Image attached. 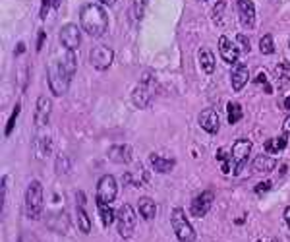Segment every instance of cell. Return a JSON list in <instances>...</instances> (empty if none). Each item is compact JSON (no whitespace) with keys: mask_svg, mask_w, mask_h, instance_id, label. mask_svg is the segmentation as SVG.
I'll return each instance as SVG.
<instances>
[{"mask_svg":"<svg viewBox=\"0 0 290 242\" xmlns=\"http://www.w3.org/2000/svg\"><path fill=\"white\" fill-rule=\"evenodd\" d=\"M79 22L81 29L91 37H101L105 35L108 27V16L103 6L99 4H86L79 12Z\"/></svg>","mask_w":290,"mask_h":242,"instance_id":"1","label":"cell"},{"mask_svg":"<svg viewBox=\"0 0 290 242\" xmlns=\"http://www.w3.org/2000/svg\"><path fill=\"white\" fill-rule=\"evenodd\" d=\"M157 89H159L157 77L151 76V74H145L140 79V84L132 91V103L138 109H147L153 103V99H155V95H157Z\"/></svg>","mask_w":290,"mask_h":242,"instance_id":"2","label":"cell"},{"mask_svg":"<svg viewBox=\"0 0 290 242\" xmlns=\"http://www.w3.org/2000/svg\"><path fill=\"white\" fill-rule=\"evenodd\" d=\"M25 215L31 221L41 219L43 215V186L39 180H33L25 192Z\"/></svg>","mask_w":290,"mask_h":242,"instance_id":"3","label":"cell"},{"mask_svg":"<svg viewBox=\"0 0 290 242\" xmlns=\"http://www.w3.org/2000/svg\"><path fill=\"white\" fill-rule=\"evenodd\" d=\"M171 225L174 234H176V238L180 242H195V231H193V227L190 225V221L186 219L182 208L172 209Z\"/></svg>","mask_w":290,"mask_h":242,"instance_id":"4","label":"cell"},{"mask_svg":"<svg viewBox=\"0 0 290 242\" xmlns=\"http://www.w3.org/2000/svg\"><path fill=\"white\" fill-rule=\"evenodd\" d=\"M47 82H49V88L53 91V95L60 97L68 91L72 77L58 66V62H54V64H49V68H47Z\"/></svg>","mask_w":290,"mask_h":242,"instance_id":"5","label":"cell"},{"mask_svg":"<svg viewBox=\"0 0 290 242\" xmlns=\"http://www.w3.org/2000/svg\"><path fill=\"white\" fill-rule=\"evenodd\" d=\"M89 60H91V66L99 70V72H105L112 66L114 62V51L107 47V45H95L89 53Z\"/></svg>","mask_w":290,"mask_h":242,"instance_id":"6","label":"cell"},{"mask_svg":"<svg viewBox=\"0 0 290 242\" xmlns=\"http://www.w3.org/2000/svg\"><path fill=\"white\" fill-rule=\"evenodd\" d=\"M250 153H252V142L250 140H236L234 145H232V159H230V165H232V171L234 175H240V171L244 169V165L250 159Z\"/></svg>","mask_w":290,"mask_h":242,"instance_id":"7","label":"cell"},{"mask_svg":"<svg viewBox=\"0 0 290 242\" xmlns=\"http://www.w3.org/2000/svg\"><path fill=\"white\" fill-rule=\"evenodd\" d=\"M116 194H118V184H116L114 176L112 175L101 176V180L97 184V201L112 206V201L116 199Z\"/></svg>","mask_w":290,"mask_h":242,"instance_id":"8","label":"cell"},{"mask_svg":"<svg viewBox=\"0 0 290 242\" xmlns=\"http://www.w3.org/2000/svg\"><path fill=\"white\" fill-rule=\"evenodd\" d=\"M136 211L130 204H124L116 213V223H118V232L122 236H132L134 229H136Z\"/></svg>","mask_w":290,"mask_h":242,"instance_id":"9","label":"cell"},{"mask_svg":"<svg viewBox=\"0 0 290 242\" xmlns=\"http://www.w3.org/2000/svg\"><path fill=\"white\" fill-rule=\"evenodd\" d=\"M213 199H215V194L211 192V190H205L201 192L199 196H195L192 199V204H190V213H192L193 217H203L209 213V209L213 206Z\"/></svg>","mask_w":290,"mask_h":242,"instance_id":"10","label":"cell"},{"mask_svg":"<svg viewBox=\"0 0 290 242\" xmlns=\"http://www.w3.org/2000/svg\"><path fill=\"white\" fill-rule=\"evenodd\" d=\"M60 43L68 51H75L79 43H81V31L75 23H66L64 27L60 29Z\"/></svg>","mask_w":290,"mask_h":242,"instance_id":"11","label":"cell"},{"mask_svg":"<svg viewBox=\"0 0 290 242\" xmlns=\"http://www.w3.org/2000/svg\"><path fill=\"white\" fill-rule=\"evenodd\" d=\"M51 110H53V103H51V99H49V97H45V95H41V97L37 99L35 114H33V118H35V126H37V128L47 126V122L51 120Z\"/></svg>","mask_w":290,"mask_h":242,"instance_id":"12","label":"cell"},{"mask_svg":"<svg viewBox=\"0 0 290 242\" xmlns=\"http://www.w3.org/2000/svg\"><path fill=\"white\" fill-rule=\"evenodd\" d=\"M238 16H240V23L246 27V29H252L254 23H256V6L252 0H238Z\"/></svg>","mask_w":290,"mask_h":242,"instance_id":"13","label":"cell"},{"mask_svg":"<svg viewBox=\"0 0 290 242\" xmlns=\"http://www.w3.org/2000/svg\"><path fill=\"white\" fill-rule=\"evenodd\" d=\"M219 51H221V58L228 62V64H236L238 56H240V49L234 45L228 37H219Z\"/></svg>","mask_w":290,"mask_h":242,"instance_id":"14","label":"cell"},{"mask_svg":"<svg viewBox=\"0 0 290 242\" xmlns=\"http://www.w3.org/2000/svg\"><path fill=\"white\" fill-rule=\"evenodd\" d=\"M197 122H199V126H201L207 134H217V132H219V124H221V120H219V114H217L213 109L201 110V112H199V118H197Z\"/></svg>","mask_w":290,"mask_h":242,"instance_id":"15","label":"cell"},{"mask_svg":"<svg viewBox=\"0 0 290 242\" xmlns=\"http://www.w3.org/2000/svg\"><path fill=\"white\" fill-rule=\"evenodd\" d=\"M108 159L112 163H118V165H128L132 161V145H126V143L112 145L108 149Z\"/></svg>","mask_w":290,"mask_h":242,"instance_id":"16","label":"cell"},{"mask_svg":"<svg viewBox=\"0 0 290 242\" xmlns=\"http://www.w3.org/2000/svg\"><path fill=\"white\" fill-rule=\"evenodd\" d=\"M250 79V72H247L246 64H236L230 72V84H232V89L234 91H242L244 86L247 84Z\"/></svg>","mask_w":290,"mask_h":242,"instance_id":"17","label":"cell"},{"mask_svg":"<svg viewBox=\"0 0 290 242\" xmlns=\"http://www.w3.org/2000/svg\"><path fill=\"white\" fill-rule=\"evenodd\" d=\"M58 66L64 70L66 74L70 77H74L75 74V68H77V62H75V55H74V51H68V49H64V53L58 56Z\"/></svg>","mask_w":290,"mask_h":242,"instance_id":"18","label":"cell"},{"mask_svg":"<svg viewBox=\"0 0 290 242\" xmlns=\"http://www.w3.org/2000/svg\"><path fill=\"white\" fill-rule=\"evenodd\" d=\"M252 167H254V173H261V175H263V173H271V171L277 167V161H275L271 155L261 153L254 159Z\"/></svg>","mask_w":290,"mask_h":242,"instance_id":"19","label":"cell"},{"mask_svg":"<svg viewBox=\"0 0 290 242\" xmlns=\"http://www.w3.org/2000/svg\"><path fill=\"white\" fill-rule=\"evenodd\" d=\"M149 163L157 173H171L172 169H174V165H176L174 159H167V157H162L159 153H151Z\"/></svg>","mask_w":290,"mask_h":242,"instance_id":"20","label":"cell"},{"mask_svg":"<svg viewBox=\"0 0 290 242\" xmlns=\"http://www.w3.org/2000/svg\"><path fill=\"white\" fill-rule=\"evenodd\" d=\"M197 60H199V66H201V70H203L205 74H213L215 72V56H213V53L207 47L199 49Z\"/></svg>","mask_w":290,"mask_h":242,"instance_id":"21","label":"cell"},{"mask_svg":"<svg viewBox=\"0 0 290 242\" xmlns=\"http://www.w3.org/2000/svg\"><path fill=\"white\" fill-rule=\"evenodd\" d=\"M275 82H277V86H279L280 89L288 88V84H290V64L286 62V60L279 62V64H277V68H275Z\"/></svg>","mask_w":290,"mask_h":242,"instance_id":"22","label":"cell"},{"mask_svg":"<svg viewBox=\"0 0 290 242\" xmlns=\"http://www.w3.org/2000/svg\"><path fill=\"white\" fill-rule=\"evenodd\" d=\"M138 211H140V215L143 219L151 221L155 217V213H157V206H155V201H153L149 196H143V198H140V201H138Z\"/></svg>","mask_w":290,"mask_h":242,"instance_id":"23","label":"cell"},{"mask_svg":"<svg viewBox=\"0 0 290 242\" xmlns=\"http://www.w3.org/2000/svg\"><path fill=\"white\" fill-rule=\"evenodd\" d=\"M288 143V134H282V136H277V138H271L267 142L263 143L265 151L267 153H280Z\"/></svg>","mask_w":290,"mask_h":242,"instance_id":"24","label":"cell"},{"mask_svg":"<svg viewBox=\"0 0 290 242\" xmlns=\"http://www.w3.org/2000/svg\"><path fill=\"white\" fill-rule=\"evenodd\" d=\"M124 182L126 184H132V186H143V184H147L149 182V175L140 169V171H136V173H124Z\"/></svg>","mask_w":290,"mask_h":242,"instance_id":"25","label":"cell"},{"mask_svg":"<svg viewBox=\"0 0 290 242\" xmlns=\"http://www.w3.org/2000/svg\"><path fill=\"white\" fill-rule=\"evenodd\" d=\"M49 227L56 232H68V227H70V221H68V215L64 213H54L53 217L49 219Z\"/></svg>","mask_w":290,"mask_h":242,"instance_id":"26","label":"cell"},{"mask_svg":"<svg viewBox=\"0 0 290 242\" xmlns=\"http://www.w3.org/2000/svg\"><path fill=\"white\" fill-rule=\"evenodd\" d=\"M97 209H99V213H101V221H103V227H110L112 223H114V209L112 206H108V204H99L97 201Z\"/></svg>","mask_w":290,"mask_h":242,"instance_id":"27","label":"cell"},{"mask_svg":"<svg viewBox=\"0 0 290 242\" xmlns=\"http://www.w3.org/2000/svg\"><path fill=\"white\" fill-rule=\"evenodd\" d=\"M226 112H228V122H230V124H236V122H240L242 116H244V110H242V107H240L238 103H228V105H226Z\"/></svg>","mask_w":290,"mask_h":242,"instance_id":"28","label":"cell"},{"mask_svg":"<svg viewBox=\"0 0 290 242\" xmlns=\"http://www.w3.org/2000/svg\"><path fill=\"white\" fill-rule=\"evenodd\" d=\"M77 227H79V231L84 232V234H89L91 232V221H89V215L86 213V209L77 208Z\"/></svg>","mask_w":290,"mask_h":242,"instance_id":"29","label":"cell"},{"mask_svg":"<svg viewBox=\"0 0 290 242\" xmlns=\"http://www.w3.org/2000/svg\"><path fill=\"white\" fill-rule=\"evenodd\" d=\"M225 10H226V2L225 0H219L215 6H213V10H211V20L215 25H221L223 23V16H225Z\"/></svg>","mask_w":290,"mask_h":242,"instance_id":"30","label":"cell"},{"mask_svg":"<svg viewBox=\"0 0 290 242\" xmlns=\"http://www.w3.org/2000/svg\"><path fill=\"white\" fill-rule=\"evenodd\" d=\"M259 51L261 55H273L275 53V41H273V35H263L259 39Z\"/></svg>","mask_w":290,"mask_h":242,"instance_id":"31","label":"cell"},{"mask_svg":"<svg viewBox=\"0 0 290 242\" xmlns=\"http://www.w3.org/2000/svg\"><path fill=\"white\" fill-rule=\"evenodd\" d=\"M20 112H22V103H18L16 107H14V110H12L10 118H8V122H6V128H4V136L8 138L12 134V130H14V126H16V122H18V116H20Z\"/></svg>","mask_w":290,"mask_h":242,"instance_id":"32","label":"cell"},{"mask_svg":"<svg viewBox=\"0 0 290 242\" xmlns=\"http://www.w3.org/2000/svg\"><path fill=\"white\" fill-rule=\"evenodd\" d=\"M39 142H41V153L43 155L51 153V149H53V140H51L49 136H41Z\"/></svg>","mask_w":290,"mask_h":242,"instance_id":"33","label":"cell"},{"mask_svg":"<svg viewBox=\"0 0 290 242\" xmlns=\"http://www.w3.org/2000/svg\"><path fill=\"white\" fill-rule=\"evenodd\" d=\"M147 2H149V0H134V14H136V18H141V16H143Z\"/></svg>","mask_w":290,"mask_h":242,"instance_id":"34","label":"cell"},{"mask_svg":"<svg viewBox=\"0 0 290 242\" xmlns=\"http://www.w3.org/2000/svg\"><path fill=\"white\" fill-rule=\"evenodd\" d=\"M256 84H261L265 93H273V88H271V84L267 82V76H265L263 72H261V74H258V77H256Z\"/></svg>","mask_w":290,"mask_h":242,"instance_id":"35","label":"cell"},{"mask_svg":"<svg viewBox=\"0 0 290 242\" xmlns=\"http://www.w3.org/2000/svg\"><path fill=\"white\" fill-rule=\"evenodd\" d=\"M271 186H273V184H271V182H259V184H256V186H254V192H256V194H258V196H263V194H265V192H269V190H271Z\"/></svg>","mask_w":290,"mask_h":242,"instance_id":"36","label":"cell"},{"mask_svg":"<svg viewBox=\"0 0 290 242\" xmlns=\"http://www.w3.org/2000/svg\"><path fill=\"white\" fill-rule=\"evenodd\" d=\"M236 43H240V49H242V53H247V51H250V41H247L246 35H238Z\"/></svg>","mask_w":290,"mask_h":242,"instance_id":"37","label":"cell"},{"mask_svg":"<svg viewBox=\"0 0 290 242\" xmlns=\"http://www.w3.org/2000/svg\"><path fill=\"white\" fill-rule=\"evenodd\" d=\"M22 53H25V45H23V43H18L16 51H14V55H22Z\"/></svg>","mask_w":290,"mask_h":242,"instance_id":"38","label":"cell"},{"mask_svg":"<svg viewBox=\"0 0 290 242\" xmlns=\"http://www.w3.org/2000/svg\"><path fill=\"white\" fill-rule=\"evenodd\" d=\"M284 221H286V225H288V229H290V206L284 208Z\"/></svg>","mask_w":290,"mask_h":242,"instance_id":"39","label":"cell"},{"mask_svg":"<svg viewBox=\"0 0 290 242\" xmlns=\"http://www.w3.org/2000/svg\"><path fill=\"white\" fill-rule=\"evenodd\" d=\"M43 41H45V33L41 31V33H39V43H37V51H41V47H43Z\"/></svg>","mask_w":290,"mask_h":242,"instance_id":"40","label":"cell"},{"mask_svg":"<svg viewBox=\"0 0 290 242\" xmlns=\"http://www.w3.org/2000/svg\"><path fill=\"white\" fill-rule=\"evenodd\" d=\"M284 134H290V116H286L284 120Z\"/></svg>","mask_w":290,"mask_h":242,"instance_id":"41","label":"cell"},{"mask_svg":"<svg viewBox=\"0 0 290 242\" xmlns=\"http://www.w3.org/2000/svg\"><path fill=\"white\" fill-rule=\"evenodd\" d=\"M47 8H49V0H43V10H41V16H47Z\"/></svg>","mask_w":290,"mask_h":242,"instance_id":"42","label":"cell"},{"mask_svg":"<svg viewBox=\"0 0 290 242\" xmlns=\"http://www.w3.org/2000/svg\"><path fill=\"white\" fill-rule=\"evenodd\" d=\"M97 2H101V4H105V6H112L116 0H97Z\"/></svg>","mask_w":290,"mask_h":242,"instance_id":"43","label":"cell"},{"mask_svg":"<svg viewBox=\"0 0 290 242\" xmlns=\"http://www.w3.org/2000/svg\"><path fill=\"white\" fill-rule=\"evenodd\" d=\"M284 109L290 110V95H288V97H286V99H284Z\"/></svg>","mask_w":290,"mask_h":242,"instance_id":"44","label":"cell"},{"mask_svg":"<svg viewBox=\"0 0 290 242\" xmlns=\"http://www.w3.org/2000/svg\"><path fill=\"white\" fill-rule=\"evenodd\" d=\"M288 47H290V41H288Z\"/></svg>","mask_w":290,"mask_h":242,"instance_id":"45","label":"cell"},{"mask_svg":"<svg viewBox=\"0 0 290 242\" xmlns=\"http://www.w3.org/2000/svg\"><path fill=\"white\" fill-rule=\"evenodd\" d=\"M54 2H58V0H54Z\"/></svg>","mask_w":290,"mask_h":242,"instance_id":"46","label":"cell"},{"mask_svg":"<svg viewBox=\"0 0 290 242\" xmlns=\"http://www.w3.org/2000/svg\"><path fill=\"white\" fill-rule=\"evenodd\" d=\"M258 242H261V240H258Z\"/></svg>","mask_w":290,"mask_h":242,"instance_id":"47","label":"cell"}]
</instances>
